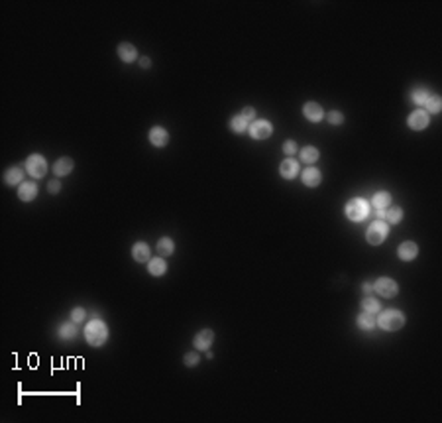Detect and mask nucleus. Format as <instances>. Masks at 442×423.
Listing matches in <instances>:
<instances>
[{"label": "nucleus", "instance_id": "35", "mask_svg": "<svg viewBox=\"0 0 442 423\" xmlns=\"http://www.w3.org/2000/svg\"><path fill=\"white\" fill-rule=\"evenodd\" d=\"M242 116H244V118H246V120L250 122V120H254V118H256V110H254L252 106H246V108L242 110Z\"/></svg>", "mask_w": 442, "mask_h": 423}, {"label": "nucleus", "instance_id": "21", "mask_svg": "<svg viewBox=\"0 0 442 423\" xmlns=\"http://www.w3.org/2000/svg\"><path fill=\"white\" fill-rule=\"evenodd\" d=\"M389 203H391V195H389L387 191H379V193H375V195L371 197V205H373L377 211H385V209L389 207Z\"/></svg>", "mask_w": 442, "mask_h": 423}, {"label": "nucleus", "instance_id": "7", "mask_svg": "<svg viewBox=\"0 0 442 423\" xmlns=\"http://www.w3.org/2000/svg\"><path fill=\"white\" fill-rule=\"evenodd\" d=\"M248 132H250V136L256 138V140H265V138L271 136L273 126H271L267 120H254V122L248 126Z\"/></svg>", "mask_w": 442, "mask_h": 423}, {"label": "nucleus", "instance_id": "30", "mask_svg": "<svg viewBox=\"0 0 442 423\" xmlns=\"http://www.w3.org/2000/svg\"><path fill=\"white\" fill-rule=\"evenodd\" d=\"M59 335H61V338H75L77 337V325L75 323H65L59 329Z\"/></svg>", "mask_w": 442, "mask_h": 423}, {"label": "nucleus", "instance_id": "28", "mask_svg": "<svg viewBox=\"0 0 442 423\" xmlns=\"http://www.w3.org/2000/svg\"><path fill=\"white\" fill-rule=\"evenodd\" d=\"M425 104H427V110H429V112L439 114V112H441V108H442V98L439 96V94H431V96H429V100H427Z\"/></svg>", "mask_w": 442, "mask_h": 423}, {"label": "nucleus", "instance_id": "17", "mask_svg": "<svg viewBox=\"0 0 442 423\" xmlns=\"http://www.w3.org/2000/svg\"><path fill=\"white\" fill-rule=\"evenodd\" d=\"M73 160L71 158H59L55 164H53V173L57 177H63V175H69L73 171Z\"/></svg>", "mask_w": 442, "mask_h": 423}, {"label": "nucleus", "instance_id": "26", "mask_svg": "<svg viewBox=\"0 0 442 423\" xmlns=\"http://www.w3.org/2000/svg\"><path fill=\"white\" fill-rule=\"evenodd\" d=\"M248 120L240 114V116H234L232 120H230V128H232V132H236V134H244L246 130H248Z\"/></svg>", "mask_w": 442, "mask_h": 423}, {"label": "nucleus", "instance_id": "22", "mask_svg": "<svg viewBox=\"0 0 442 423\" xmlns=\"http://www.w3.org/2000/svg\"><path fill=\"white\" fill-rule=\"evenodd\" d=\"M132 256L136 262H148L150 260V246L146 242H136L132 248Z\"/></svg>", "mask_w": 442, "mask_h": 423}, {"label": "nucleus", "instance_id": "38", "mask_svg": "<svg viewBox=\"0 0 442 423\" xmlns=\"http://www.w3.org/2000/svg\"><path fill=\"white\" fill-rule=\"evenodd\" d=\"M362 289H363L365 293H371V291H373V285H371L369 282H363V283H362Z\"/></svg>", "mask_w": 442, "mask_h": 423}, {"label": "nucleus", "instance_id": "14", "mask_svg": "<svg viewBox=\"0 0 442 423\" xmlns=\"http://www.w3.org/2000/svg\"><path fill=\"white\" fill-rule=\"evenodd\" d=\"M279 173H281V177H285V179H295L297 173H299V162L293 160V158L285 160V162L279 166Z\"/></svg>", "mask_w": 442, "mask_h": 423}, {"label": "nucleus", "instance_id": "11", "mask_svg": "<svg viewBox=\"0 0 442 423\" xmlns=\"http://www.w3.org/2000/svg\"><path fill=\"white\" fill-rule=\"evenodd\" d=\"M150 142H152L156 148H163V146H167V142H169V134H167V130L161 128V126H154V128L150 130Z\"/></svg>", "mask_w": 442, "mask_h": 423}, {"label": "nucleus", "instance_id": "23", "mask_svg": "<svg viewBox=\"0 0 442 423\" xmlns=\"http://www.w3.org/2000/svg\"><path fill=\"white\" fill-rule=\"evenodd\" d=\"M319 156H321V152H319L315 146H307V148H303V150H301V162H303V164H307V166L317 164Z\"/></svg>", "mask_w": 442, "mask_h": 423}, {"label": "nucleus", "instance_id": "9", "mask_svg": "<svg viewBox=\"0 0 442 423\" xmlns=\"http://www.w3.org/2000/svg\"><path fill=\"white\" fill-rule=\"evenodd\" d=\"M303 114H305V118L311 120V122H321L322 116H324V110H322V106H321L319 102L309 100V102L303 106Z\"/></svg>", "mask_w": 442, "mask_h": 423}, {"label": "nucleus", "instance_id": "29", "mask_svg": "<svg viewBox=\"0 0 442 423\" xmlns=\"http://www.w3.org/2000/svg\"><path fill=\"white\" fill-rule=\"evenodd\" d=\"M362 307H363V311H367V313H379V309H381V305H379V301L375 299V297H365L363 301H362Z\"/></svg>", "mask_w": 442, "mask_h": 423}, {"label": "nucleus", "instance_id": "4", "mask_svg": "<svg viewBox=\"0 0 442 423\" xmlns=\"http://www.w3.org/2000/svg\"><path fill=\"white\" fill-rule=\"evenodd\" d=\"M387 233H389V225L385 223V221H375V223H371L369 225V229H367V233H365V240L371 244V246H377V244H381L385 238H387Z\"/></svg>", "mask_w": 442, "mask_h": 423}, {"label": "nucleus", "instance_id": "25", "mask_svg": "<svg viewBox=\"0 0 442 423\" xmlns=\"http://www.w3.org/2000/svg\"><path fill=\"white\" fill-rule=\"evenodd\" d=\"M429 96H431V94H429V91H427L425 87H415V89L411 91V100H413L415 104H421V106H423V104L429 100Z\"/></svg>", "mask_w": 442, "mask_h": 423}, {"label": "nucleus", "instance_id": "13", "mask_svg": "<svg viewBox=\"0 0 442 423\" xmlns=\"http://www.w3.org/2000/svg\"><path fill=\"white\" fill-rule=\"evenodd\" d=\"M417 254H419V246H417L415 242H411V240L403 242V244L399 246V250H397V256H399L401 260H405V262L415 260V258H417Z\"/></svg>", "mask_w": 442, "mask_h": 423}, {"label": "nucleus", "instance_id": "1", "mask_svg": "<svg viewBox=\"0 0 442 423\" xmlns=\"http://www.w3.org/2000/svg\"><path fill=\"white\" fill-rule=\"evenodd\" d=\"M85 338L90 346H102L108 338V329L100 319H92L85 327Z\"/></svg>", "mask_w": 442, "mask_h": 423}, {"label": "nucleus", "instance_id": "33", "mask_svg": "<svg viewBox=\"0 0 442 423\" xmlns=\"http://www.w3.org/2000/svg\"><path fill=\"white\" fill-rule=\"evenodd\" d=\"M297 142L295 140H287L285 144H283V152L287 154V156H293V154H297Z\"/></svg>", "mask_w": 442, "mask_h": 423}, {"label": "nucleus", "instance_id": "31", "mask_svg": "<svg viewBox=\"0 0 442 423\" xmlns=\"http://www.w3.org/2000/svg\"><path fill=\"white\" fill-rule=\"evenodd\" d=\"M328 122L338 126V124H342V122H344V114H342L340 110H330V112H328Z\"/></svg>", "mask_w": 442, "mask_h": 423}, {"label": "nucleus", "instance_id": "8", "mask_svg": "<svg viewBox=\"0 0 442 423\" xmlns=\"http://www.w3.org/2000/svg\"><path fill=\"white\" fill-rule=\"evenodd\" d=\"M429 122H431L429 112H427V110H423V108L415 110V112L409 116V120H407L409 128H413V130H425V128L429 126Z\"/></svg>", "mask_w": 442, "mask_h": 423}, {"label": "nucleus", "instance_id": "37", "mask_svg": "<svg viewBox=\"0 0 442 423\" xmlns=\"http://www.w3.org/2000/svg\"><path fill=\"white\" fill-rule=\"evenodd\" d=\"M150 65H152V59H150V57H142V59H140V67H142V69H148Z\"/></svg>", "mask_w": 442, "mask_h": 423}, {"label": "nucleus", "instance_id": "2", "mask_svg": "<svg viewBox=\"0 0 442 423\" xmlns=\"http://www.w3.org/2000/svg\"><path fill=\"white\" fill-rule=\"evenodd\" d=\"M377 325L385 331H399L405 325V315L397 309H385V311L379 313Z\"/></svg>", "mask_w": 442, "mask_h": 423}, {"label": "nucleus", "instance_id": "20", "mask_svg": "<svg viewBox=\"0 0 442 423\" xmlns=\"http://www.w3.org/2000/svg\"><path fill=\"white\" fill-rule=\"evenodd\" d=\"M356 323H358V327H360V329H363V331H371V329L377 325V319H375V315H373V313L363 311V313H360V315H358Z\"/></svg>", "mask_w": 442, "mask_h": 423}, {"label": "nucleus", "instance_id": "27", "mask_svg": "<svg viewBox=\"0 0 442 423\" xmlns=\"http://www.w3.org/2000/svg\"><path fill=\"white\" fill-rule=\"evenodd\" d=\"M383 219H385L387 225H389V223H391V225H397V223L403 219V209H401V207L389 209V211H385V217H383Z\"/></svg>", "mask_w": 442, "mask_h": 423}, {"label": "nucleus", "instance_id": "16", "mask_svg": "<svg viewBox=\"0 0 442 423\" xmlns=\"http://www.w3.org/2000/svg\"><path fill=\"white\" fill-rule=\"evenodd\" d=\"M322 181V173L317 168H307L303 171V183L307 187H319Z\"/></svg>", "mask_w": 442, "mask_h": 423}, {"label": "nucleus", "instance_id": "3", "mask_svg": "<svg viewBox=\"0 0 442 423\" xmlns=\"http://www.w3.org/2000/svg\"><path fill=\"white\" fill-rule=\"evenodd\" d=\"M346 217L354 221V223H362L363 219H367V215H369V203L367 201H363V199H352V201H348V205H346Z\"/></svg>", "mask_w": 442, "mask_h": 423}, {"label": "nucleus", "instance_id": "36", "mask_svg": "<svg viewBox=\"0 0 442 423\" xmlns=\"http://www.w3.org/2000/svg\"><path fill=\"white\" fill-rule=\"evenodd\" d=\"M59 189H61V183L59 181H51L49 183V193H59Z\"/></svg>", "mask_w": 442, "mask_h": 423}, {"label": "nucleus", "instance_id": "10", "mask_svg": "<svg viewBox=\"0 0 442 423\" xmlns=\"http://www.w3.org/2000/svg\"><path fill=\"white\" fill-rule=\"evenodd\" d=\"M212 340H214V333H212L210 329H202V331H199V333L195 335L193 344H195L197 350H206V348L212 344Z\"/></svg>", "mask_w": 442, "mask_h": 423}, {"label": "nucleus", "instance_id": "6", "mask_svg": "<svg viewBox=\"0 0 442 423\" xmlns=\"http://www.w3.org/2000/svg\"><path fill=\"white\" fill-rule=\"evenodd\" d=\"M371 285H373V291H377L381 297H395L397 291H399L397 282L391 280V278H379V280H375Z\"/></svg>", "mask_w": 442, "mask_h": 423}, {"label": "nucleus", "instance_id": "19", "mask_svg": "<svg viewBox=\"0 0 442 423\" xmlns=\"http://www.w3.org/2000/svg\"><path fill=\"white\" fill-rule=\"evenodd\" d=\"M4 181H6V185H10V187H14V185H18V183H24V169L22 168L6 169V173H4Z\"/></svg>", "mask_w": 442, "mask_h": 423}, {"label": "nucleus", "instance_id": "15", "mask_svg": "<svg viewBox=\"0 0 442 423\" xmlns=\"http://www.w3.org/2000/svg\"><path fill=\"white\" fill-rule=\"evenodd\" d=\"M118 55H120V59L124 63H132V61L138 59V49L132 44H120L118 46Z\"/></svg>", "mask_w": 442, "mask_h": 423}, {"label": "nucleus", "instance_id": "24", "mask_svg": "<svg viewBox=\"0 0 442 423\" xmlns=\"http://www.w3.org/2000/svg\"><path fill=\"white\" fill-rule=\"evenodd\" d=\"M175 250V244H173V240L169 238V236H163L160 242H158V254L161 256V258H167V256H171Z\"/></svg>", "mask_w": 442, "mask_h": 423}, {"label": "nucleus", "instance_id": "18", "mask_svg": "<svg viewBox=\"0 0 442 423\" xmlns=\"http://www.w3.org/2000/svg\"><path fill=\"white\" fill-rule=\"evenodd\" d=\"M148 270H150V274L152 276H156V278H160V276H163L165 272H167V262L161 258V256H158V258H150V264H148Z\"/></svg>", "mask_w": 442, "mask_h": 423}, {"label": "nucleus", "instance_id": "12", "mask_svg": "<svg viewBox=\"0 0 442 423\" xmlns=\"http://www.w3.org/2000/svg\"><path fill=\"white\" fill-rule=\"evenodd\" d=\"M36 195H38V185L34 181H24V183L18 185V197L22 201H26V203L28 201H34Z\"/></svg>", "mask_w": 442, "mask_h": 423}, {"label": "nucleus", "instance_id": "5", "mask_svg": "<svg viewBox=\"0 0 442 423\" xmlns=\"http://www.w3.org/2000/svg\"><path fill=\"white\" fill-rule=\"evenodd\" d=\"M26 171L34 177V179H41L45 173H47V162L43 156L40 154H34L26 160Z\"/></svg>", "mask_w": 442, "mask_h": 423}, {"label": "nucleus", "instance_id": "32", "mask_svg": "<svg viewBox=\"0 0 442 423\" xmlns=\"http://www.w3.org/2000/svg\"><path fill=\"white\" fill-rule=\"evenodd\" d=\"M71 319H73V323H83L85 321V309L83 307H75L71 311Z\"/></svg>", "mask_w": 442, "mask_h": 423}, {"label": "nucleus", "instance_id": "34", "mask_svg": "<svg viewBox=\"0 0 442 423\" xmlns=\"http://www.w3.org/2000/svg\"><path fill=\"white\" fill-rule=\"evenodd\" d=\"M199 360H201V356L195 354V352L185 354V364H187V366H195V364H199Z\"/></svg>", "mask_w": 442, "mask_h": 423}]
</instances>
